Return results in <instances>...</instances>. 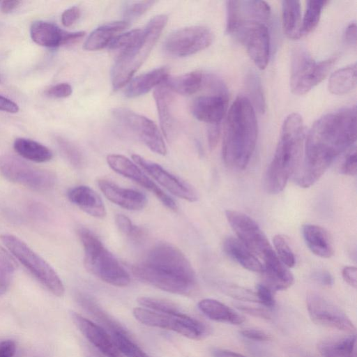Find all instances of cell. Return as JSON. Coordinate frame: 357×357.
I'll return each instance as SVG.
<instances>
[{"label":"cell","instance_id":"f546056e","mask_svg":"<svg viewBox=\"0 0 357 357\" xmlns=\"http://www.w3.org/2000/svg\"><path fill=\"white\" fill-rule=\"evenodd\" d=\"M199 310L211 320L238 325L244 318L225 304L212 298H205L197 304Z\"/></svg>","mask_w":357,"mask_h":357},{"label":"cell","instance_id":"ba28073f","mask_svg":"<svg viewBox=\"0 0 357 357\" xmlns=\"http://www.w3.org/2000/svg\"><path fill=\"white\" fill-rule=\"evenodd\" d=\"M1 240L12 254L41 284L56 296L64 294V286L58 274L40 256L24 241L12 234H3Z\"/></svg>","mask_w":357,"mask_h":357},{"label":"cell","instance_id":"9c48e42d","mask_svg":"<svg viewBox=\"0 0 357 357\" xmlns=\"http://www.w3.org/2000/svg\"><path fill=\"white\" fill-rule=\"evenodd\" d=\"M133 315L144 325L172 331L192 340H201L211 333L207 325L188 314L180 317L144 307H135Z\"/></svg>","mask_w":357,"mask_h":357},{"label":"cell","instance_id":"4fadbf2b","mask_svg":"<svg viewBox=\"0 0 357 357\" xmlns=\"http://www.w3.org/2000/svg\"><path fill=\"white\" fill-rule=\"evenodd\" d=\"M210 29L202 26H192L175 31L164 43L167 53L183 57L194 54L208 47L213 41Z\"/></svg>","mask_w":357,"mask_h":357},{"label":"cell","instance_id":"db71d44e","mask_svg":"<svg viewBox=\"0 0 357 357\" xmlns=\"http://www.w3.org/2000/svg\"><path fill=\"white\" fill-rule=\"evenodd\" d=\"M240 333L242 336L256 341H268L271 339L265 332L257 329H244Z\"/></svg>","mask_w":357,"mask_h":357},{"label":"cell","instance_id":"1f68e13d","mask_svg":"<svg viewBox=\"0 0 357 357\" xmlns=\"http://www.w3.org/2000/svg\"><path fill=\"white\" fill-rule=\"evenodd\" d=\"M204 74L193 71L178 76H168L164 81L165 86L172 91L181 95H192L202 86Z\"/></svg>","mask_w":357,"mask_h":357},{"label":"cell","instance_id":"816d5d0a","mask_svg":"<svg viewBox=\"0 0 357 357\" xmlns=\"http://www.w3.org/2000/svg\"><path fill=\"white\" fill-rule=\"evenodd\" d=\"M80 10L77 6H72L63 11L61 15V22L63 26H72L79 17Z\"/></svg>","mask_w":357,"mask_h":357},{"label":"cell","instance_id":"03108f58","mask_svg":"<svg viewBox=\"0 0 357 357\" xmlns=\"http://www.w3.org/2000/svg\"><path fill=\"white\" fill-rule=\"evenodd\" d=\"M87 357H102L100 354H97L94 351L89 349Z\"/></svg>","mask_w":357,"mask_h":357},{"label":"cell","instance_id":"603a6c76","mask_svg":"<svg viewBox=\"0 0 357 357\" xmlns=\"http://www.w3.org/2000/svg\"><path fill=\"white\" fill-rule=\"evenodd\" d=\"M262 259L265 284L273 291L287 289L293 284L294 278L292 273L280 260L273 249L266 252Z\"/></svg>","mask_w":357,"mask_h":357},{"label":"cell","instance_id":"44dd1931","mask_svg":"<svg viewBox=\"0 0 357 357\" xmlns=\"http://www.w3.org/2000/svg\"><path fill=\"white\" fill-rule=\"evenodd\" d=\"M98 185L107 199L125 209L139 211L146 204L145 195L139 190L121 187L104 178L98 181Z\"/></svg>","mask_w":357,"mask_h":357},{"label":"cell","instance_id":"ee69618b","mask_svg":"<svg viewBox=\"0 0 357 357\" xmlns=\"http://www.w3.org/2000/svg\"><path fill=\"white\" fill-rule=\"evenodd\" d=\"M115 224L119 230L125 236L135 241L143 238V230L134 225L126 215L121 213L116 214L115 216Z\"/></svg>","mask_w":357,"mask_h":357},{"label":"cell","instance_id":"e575fe53","mask_svg":"<svg viewBox=\"0 0 357 357\" xmlns=\"http://www.w3.org/2000/svg\"><path fill=\"white\" fill-rule=\"evenodd\" d=\"M356 85V63L341 68L331 74L328 79L329 91L343 95L352 91Z\"/></svg>","mask_w":357,"mask_h":357},{"label":"cell","instance_id":"bcb514c9","mask_svg":"<svg viewBox=\"0 0 357 357\" xmlns=\"http://www.w3.org/2000/svg\"><path fill=\"white\" fill-rule=\"evenodd\" d=\"M224 292L228 296L243 301L259 303L255 292L235 284H226L222 287Z\"/></svg>","mask_w":357,"mask_h":357},{"label":"cell","instance_id":"9f6ffc18","mask_svg":"<svg viewBox=\"0 0 357 357\" xmlns=\"http://www.w3.org/2000/svg\"><path fill=\"white\" fill-rule=\"evenodd\" d=\"M344 280L354 288L356 287L357 284V269L355 266H345L342 272Z\"/></svg>","mask_w":357,"mask_h":357},{"label":"cell","instance_id":"8992f818","mask_svg":"<svg viewBox=\"0 0 357 357\" xmlns=\"http://www.w3.org/2000/svg\"><path fill=\"white\" fill-rule=\"evenodd\" d=\"M167 20L165 15L153 17L143 29L140 39L119 54L112 70V84L114 90L122 88L131 80L158 40Z\"/></svg>","mask_w":357,"mask_h":357},{"label":"cell","instance_id":"d6a6232c","mask_svg":"<svg viewBox=\"0 0 357 357\" xmlns=\"http://www.w3.org/2000/svg\"><path fill=\"white\" fill-rule=\"evenodd\" d=\"M282 20L284 33L289 38L298 39L302 36L299 1H282Z\"/></svg>","mask_w":357,"mask_h":357},{"label":"cell","instance_id":"003e7915","mask_svg":"<svg viewBox=\"0 0 357 357\" xmlns=\"http://www.w3.org/2000/svg\"><path fill=\"white\" fill-rule=\"evenodd\" d=\"M2 82V77L0 76V83Z\"/></svg>","mask_w":357,"mask_h":357},{"label":"cell","instance_id":"f907efd6","mask_svg":"<svg viewBox=\"0 0 357 357\" xmlns=\"http://www.w3.org/2000/svg\"><path fill=\"white\" fill-rule=\"evenodd\" d=\"M73 89L68 83H59L49 88L46 94L52 98H63L71 95Z\"/></svg>","mask_w":357,"mask_h":357},{"label":"cell","instance_id":"7dc6e473","mask_svg":"<svg viewBox=\"0 0 357 357\" xmlns=\"http://www.w3.org/2000/svg\"><path fill=\"white\" fill-rule=\"evenodd\" d=\"M203 86L210 90L213 94L229 98L228 89L225 83L216 75L204 74Z\"/></svg>","mask_w":357,"mask_h":357},{"label":"cell","instance_id":"7c38bea8","mask_svg":"<svg viewBox=\"0 0 357 357\" xmlns=\"http://www.w3.org/2000/svg\"><path fill=\"white\" fill-rule=\"evenodd\" d=\"M112 112L119 122L135 134L153 152L162 155L167 153L162 134L151 119L125 107H116Z\"/></svg>","mask_w":357,"mask_h":357},{"label":"cell","instance_id":"277c9868","mask_svg":"<svg viewBox=\"0 0 357 357\" xmlns=\"http://www.w3.org/2000/svg\"><path fill=\"white\" fill-rule=\"evenodd\" d=\"M304 128L301 116L289 114L283 121L280 139L265 176L266 190L278 194L301 163L304 147Z\"/></svg>","mask_w":357,"mask_h":357},{"label":"cell","instance_id":"74e56055","mask_svg":"<svg viewBox=\"0 0 357 357\" xmlns=\"http://www.w3.org/2000/svg\"><path fill=\"white\" fill-rule=\"evenodd\" d=\"M16 266L14 257L8 250L0 246V296L8 289Z\"/></svg>","mask_w":357,"mask_h":357},{"label":"cell","instance_id":"91938a15","mask_svg":"<svg viewBox=\"0 0 357 357\" xmlns=\"http://www.w3.org/2000/svg\"><path fill=\"white\" fill-rule=\"evenodd\" d=\"M0 111L17 113L19 111V107L13 100L0 95Z\"/></svg>","mask_w":357,"mask_h":357},{"label":"cell","instance_id":"2e32d148","mask_svg":"<svg viewBox=\"0 0 357 357\" xmlns=\"http://www.w3.org/2000/svg\"><path fill=\"white\" fill-rule=\"evenodd\" d=\"M106 160L114 172L151 192L167 208L172 211L177 209V206L171 197L158 187L134 161L119 154H109Z\"/></svg>","mask_w":357,"mask_h":357},{"label":"cell","instance_id":"7402d4cb","mask_svg":"<svg viewBox=\"0 0 357 357\" xmlns=\"http://www.w3.org/2000/svg\"><path fill=\"white\" fill-rule=\"evenodd\" d=\"M229 98L211 94L197 98L191 106L193 116L210 125L220 124L225 117Z\"/></svg>","mask_w":357,"mask_h":357},{"label":"cell","instance_id":"ac0fdd59","mask_svg":"<svg viewBox=\"0 0 357 357\" xmlns=\"http://www.w3.org/2000/svg\"><path fill=\"white\" fill-rule=\"evenodd\" d=\"M226 9V32L229 34L241 22L255 20L266 24L271 14L269 5L264 1H227Z\"/></svg>","mask_w":357,"mask_h":357},{"label":"cell","instance_id":"6da1fadb","mask_svg":"<svg viewBox=\"0 0 357 357\" xmlns=\"http://www.w3.org/2000/svg\"><path fill=\"white\" fill-rule=\"evenodd\" d=\"M356 140V106L323 115L313 123L307 133L301 163L293 176L294 180L300 187H310Z\"/></svg>","mask_w":357,"mask_h":357},{"label":"cell","instance_id":"484cf974","mask_svg":"<svg viewBox=\"0 0 357 357\" xmlns=\"http://www.w3.org/2000/svg\"><path fill=\"white\" fill-rule=\"evenodd\" d=\"M302 234L305 242L315 255L321 258H330L334 254V249L328 232L322 227L305 224L303 225Z\"/></svg>","mask_w":357,"mask_h":357},{"label":"cell","instance_id":"4dcf8cb0","mask_svg":"<svg viewBox=\"0 0 357 357\" xmlns=\"http://www.w3.org/2000/svg\"><path fill=\"white\" fill-rule=\"evenodd\" d=\"M76 297L79 305L109 331L111 335L115 333H128L126 329L114 318L110 317L92 296L87 294L79 292L77 294Z\"/></svg>","mask_w":357,"mask_h":357},{"label":"cell","instance_id":"60d3db41","mask_svg":"<svg viewBox=\"0 0 357 357\" xmlns=\"http://www.w3.org/2000/svg\"><path fill=\"white\" fill-rule=\"evenodd\" d=\"M144 29H132L118 35L109 45V49L116 51L119 54L136 43L143 35Z\"/></svg>","mask_w":357,"mask_h":357},{"label":"cell","instance_id":"ffe728a7","mask_svg":"<svg viewBox=\"0 0 357 357\" xmlns=\"http://www.w3.org/2000/svg\"><path fill=\"white\" fill-rule=\"evenodd\" d=\"M71 317L83 335L102 355L105 357H123L104 328L77 312H72Z\"/></svg>","mask_w":357,"mask_h":357},{"label":"cell","instance_id":"b9f144b4","mask_svg":"<svg viewBox=\"0 0 357 357\" xmlns=\"http://www.w3.org/2000/svg\"><path fill=\"white\" fill-rule=\"evenodd\" d=\"M275 252L280 260L287 267L295 265L296 259L294 252L284 236L277 234L273 239Z\"/></svg>","mask_w":357,"mask_h":357},{"label":"cell","instance_id":"c3c4849f","mask_svg":"<svg viewBox=\"0 0 357 357\" xmlns=\"http://www.w3.org/2000/svg\"><path fill=\"white\" fill-rule=\"evenodd\" d=\"M255 293L259 303L268 307H273L275 306V301L273 291L267 285L265 284H259Z\"/></svg>","mask_w":357,"mask_h":357},{"label":"cell","instance_id":"e0dca14e","mask_svg":"<svg viewBox=\"0 0 357 357\" xmlns=\"http://www.w3.org/2000/svg\"><path fill=\"white\" fill-rule=\"evenodd\" d=\"M132 158L139 167L170 193L190 202L197 200V193L192 185L169 172L158 163L146 160L137 154H133Z\"/></svg>","mask_w":357,"mask_h":357},{"label":"cell","instance_id":"8fae6325","mask_svg":"<svg viewBox=\"0 0 357 357\" xmlns=\"http://www.w3.org/2000/svg\"><path fill=\"white\" fill-rule=\"evenodd\" d=\"M230 35L243 44L260 70L266 68L270 56V34L266 24L255 20L241 22Z\"/></svg>","mask_w":357,"mask_h":357},{"label":"cell","instance_id":"5bb4252c","mask_svg":"<svg viewBox=\"0 0 357 357\" xmlns=\"http://www.w3.org/2000/svg\"><path fill=\"white\" fill-rule=\"evenodd\" d=\"M306 305L308 314L315 324L349 333L355 332L356 328L348 316L319 294L309 292Z\"/></svg>","mask_w":357,"mask_h":357},{"label":"cell","instance_id":"52a82bcc","mask_svg":"<svg viewBox=\"0 0 357 357\" xmlns=\"http://www.w3.org/2000/svg\"><path fill=\"white\" fill-rule=\"evenodd\" d=\"M336 57L316 61L307 49L295 47L291 52L290 87L293 93L305 95L328 75Z\"/></svg>","mask_w":357,"mask_h":357},{"label":"cell","instance_id":"8d00e7d4","mask_svg":"<svg viewBox=\"0 0 357 357\" xmlns=\"http://www.w3.org/2000/svg\"><path fill=\"white\" fill-rule=\"evenodd\" d=\"M328 3L326 0H310L306 3V9L301 24V33L306 35L317 26L322 10Z\"/></svg>","mask_w":357,"mask_h":357},{"label":"cell","instance_id":"94428289","mask_svg":"<svg viewBox=\"0 0 357 357\" xmlns=\"http://www.w3.org/2000/svg\"><path fill=\"white\" fill-rule=\"evenodd\" d=\"M314 278L319 283L325 286L330 287L333 284V278L332 275L330 274V273L326 271L315 273L314 275Z\"/></svg>","mask_w":357,"mask_h":357},{"label":"cell","instance_id":"83f0119b","mask_svg":"<svg viewBox=\"0 0 357 357\" xmlns=\"http://www.w3.org/2000/svg\"><path fill=\"white\" fill-rule=\"evenodd\" d=\"M168 73L166 68L162 67L136 77L128 82L125 90V96L132 98L146 93L162 84L169 76Z\"/></svg>","mask_w":357,"mask_h":357},{"label":"cell","instance_id":"f5cc1de1","mask_svg":"<svg viewBox=\"0 0 357 357\" xmlns=\"http://www.w3.org/2000/svg\"><path fill=\"white\" fill-rule=\"evenodd\" d=\"M221 134L220 124H213L208 126L207 130L208 143L211 150L214 149L218 144Z\"/></svg>","mask_w":357,"mask_h":357},{"label":"cell","instance_id":"7a4b0ae2","mask_svg":"<svg viewBox=\"0 0 357 357\" xmlns=\"http://www.w3.org/2000/svg\"><path fill=\"white\" fill-rule=\"evenodd\" d=\"M132 272L139 280L172 294L190 295L197 287L191 264L178 248L167 243L154 245Z\"/></svg>","mask_w":357,"mask_h":357},{"label":"cell","instance_id":"f1b7e54d","mask_svg":"<svg viewBox=\"0 0 357 357\" xmlns=\"http://www.w3.org/2000/svg\"><path fill=\"white\" fill-rule=\"evenodd\" d=\"M128 26V23L124 20L108 22L98 26L87 37L84 43V49L96 51L104 48Z\"/></svg>","mask_w":357,"mask_h":357},{"label":"cell","instance_id":"d6986e66","mask_svg":"<svg viewBox=\"0 0 357 357\" xmlns=\"http://www.w3.org/2000/svg\"><path fill=\"white\" fill-rule=\"evenodd\" d=\"M85 35L84 31L69 32L52 22L38 20L30 27V36L36 44L46 47H57L78 42Z\"/></svg>","mask_w":357,"mask_h":357},{"label":"cell","instance_id":"d4e9b609","mask_svg":"<svg viewBox=\"0 0 357 357\" xmlns=\"http://www.w3.org/2000/svg\"><path fill=\"white\" fill-rule=\"evenodd\" d=\"M163 82L155 87L153 97L162 132L167 139H169L174 136V119L172 112L173 96L172 91Z\"/></svg>","mask_w":357,"mask_h":357},{"label":"cell","instance_id":"6125c7cd","mask_svg":"<svg viewBox=\"0 0 357 357\" xmlns=\"http://www.w3.org/2000/svg\"><path fill=\"white\" fill-rule=\"evenodd\" d=\"M20 1H4L0 4V10L3 13H10L15 10L21 3Z\"/></svg>","mask_w":357,"mask_h":357},{"label":"cell","instance_id":"d590c367","mask_svg":"<svg viewBox=\"0 0 357 357\" xmlns=\"http://www.w3.org/2000/svg\"><path fill=\"white\" fill-rule=\"evenodd\" d=\"M13 147L21 157L36 162H45L53 157L52 152L47 146L30 139L17 138Z\"/></svg>","mask_w":357,"mask_h":357},{"label":"cell","instance_id":"3957f363","mask_svg":"<svg viewBox=\"0 0 357 357\" xmlns=\"http://www.w3.org/2000/svg\"><path fill=\"white\" fill-rule=\"evenodd\" d=\"M257 133L254 107L247 96H238L225 121L222 154L227 167L236 170L247 167L256 146Z\"/></svg>","mask_w":357,"mask_h":357},{"label":"cell","instance_id":"680465c9","mask_svg":"<svg viewBox=\"0 0 357 357\" xmlns=\"http://www.w3.org/2000/svg\"><path fill=\"white\" fill-rule=\"evenodd\" d=\"M344 43L351 47L356 46V24L350 23L346 28L344 33Z\"/></svg>","mask_w":357,"mask_h":357},{"label":"cell","instance_id":"f35d334b","mask_svg":"<svg viewBox=\"0 0 357 357\" xmlns=\"http://www.w3.org/2000/svg\"><path fill=\"white\" fill-rule=\"evenodd\" d=\"M137 303L144 308L176 317L188 315L176 304L164 299L142 296L137 298Z\"/></svg>","mask_w":357,"mask_h":357},{"label":"cell","instance_id":"7bdbcfd3","mask_svg":"<svg viewBox=\"0 0 357 357\" xmlns=\"http://www.w3.org/2000/svg\"><path fill=\"white\" fill-rule=\"evenodd\" d=\"M59 149L68 161L75 167L80 168L84 165V157L80 150L70 142L59 138Z\"/></svg>","mask_w":357,"mask_h":357},{"label":"cell","instance_id":"11a10c76","mask_svg":"<svg viewBox=\"0 0 357 357\" xmlns=\"http://www.w3.org/2000/svg\"><path fill=\"white\" fill-rule=\"evenodd\" d=\"M236 306L241 311H243L250 315L266 319H271L269 313L264 309L243 305L241 304L236 305Z\"/></svg>","mask_w":357,"mask_h":357},{"label":"cell","instance_id":"f6af8a7d","mask_svg":"<svg viewBox=\"0 0 357 357\" xmlns=\"http://www.w3.org/2000/svg\"><path fill=\"white\" fill-rule=\"evenodd\" d=\"M155 3L153 1H132L128 2L126 4L123 8L124 21L129 23V22L134 20L147 10H149Z\"/></svg>","mask_w":357,"mask_h":357},{"label":"cell","instance_id":"e7e4bbea","mask_svg":"<svg viewBox=\"0 0 357 357\" xmlns=\"http://www.w3.org/2000/svg\"><path fill=\"white\" fill-rule=\"evenodd\" d=\"M128 357H151L147 355L139 347H137Z\"/></svg>","mask_w":357,"mask_h":357},{"label":"cell","instance_id":"681fc988","mask_svg":"<svg viewBox=\"0 0 357 357\" xmlns=\"http://www.w3.org/2000/svg\"><path fill=\"white\" fill-rule=\"evenodd\" d=\"M357 172L356 151L354 147L347 155L342 165L341 172L344 175L355 176Z\"/></svg>","mask_w":357,"mask_h":357},{"label":"cell","instance_id":"4316f807","mask_svg":"<svg viewBox=\"0 0 357 357\" xmlns=\"http://www.w3.org/2000/svg\"><path fill=\"white\" fill-rule=\"evenodd\" d=\"M223 249L230 258L244 268L258 273L264 271L263 263L237 238L229 236L225 238Z\"/></svg>","mask_w":357,"mask_h":357},{"label":"cell","instance_id":"6f0895ef","mask_svg":"<svg viewBox=\"0 0 357 357\" xmlns=\"http://www.w3.org/2000/svg\"><path fill=\"white\" fill-rule=\"evenodd\" d=\"M16 352V344L11 340L0 342V357H13Z\"/></svg>","mask_w":357,"mask_h":357},{"label":"cell","instance_id":"5b68a950","mask_svg":"<svg viewBox=\"0 0 357 357\" xmlns=\"http://www.w3.org/2000/svg\"><path fill=\"white\" fill-rule=\"evenodd\" d=\"M78 236L84 249V264L89 272L115 287H123L130 284L129 273L94 233L80 228Z\"/></svg>","mask_w":357,"mask_h":357},{"label":"cell","instance_id":"836d02e7","mask_svg":"<svg viewBox=\"0 0 357 357\" xmlns=\"http://www.w3.org/2000/svg\"><path fill=\"white\" fill-rule=\"evenodd\" d=\"M356 335L323 341L318 350L324 357H357Z\"/></svg>","mask_w":357,"mask_h":357},{"label":"cell","instance_id":"be15d7a7","mask_svg":"<svg viewBox=\"0 0 357 357\" xmlns=\"http://www.w3.org/2000/svg\"><path fill=\"white\" fill-rule=\"evenodd\" d=\"M213 357H245L243 355L225 349H215L213 351Z\"/></svg>","mask_w":357,"mask_h":357},{"label":"cell","instance_id":"cb8c5ba5","mask_svg":"<svg viewBox=\"0 0 357 357\" xmlns=\"http://www.w3.org/2000/svg\"><path fill=\"white\" fill-rule=\"evenodd\" d=\"M70 202L91 216L103 218L106 215V208L99 195L86 185H77L67 192Z\"/></svg>","mask_w":357,"mask_h":357},{"label":"cell","instance_id":"9a60e30c","mask_svg":"<svg viewBox=\"0 0 357 357\" xmlns=\"http://www.w3.org/2000/svg\"><path fill=\"white\" fill-rule=\"evenodd\" d=\"M225 215L237 238L255 255L262 258L273 249L266 235L252 218L235 210H227Z\"/></svg>","mask_w":357,"mask_h":357},{"label":"cell","instance_id":"ab89813d","mask_svg":"<svg viewBox=\"0 0 357 357\" xmlns=\"http://www.w3.org/2000/svg\"><path fill=\"white\" fill-rule=\"evenodd\" d=\"M245 86L251 98V103L252 102L259 113H264L266 111V101L259 76L254 72L248 73L245 77Z\"/></svg>","mask_w":357,"mask_h":357},{"label":"cell","instance_id":"30bf717a","mask_svg":"<svg viewBox=\"0 0 357 357\" xmlns=\"http://www.w3.org/2000/svg\"><path fill=\"white\" fill-rule=\"evenodd\" d=\"M0 172L8 180L36 191H47L56 178L50 171L34 167L13 155L0 156Z\"/></svg>","mask_w":357,"mask_h":357}]
</instances>
